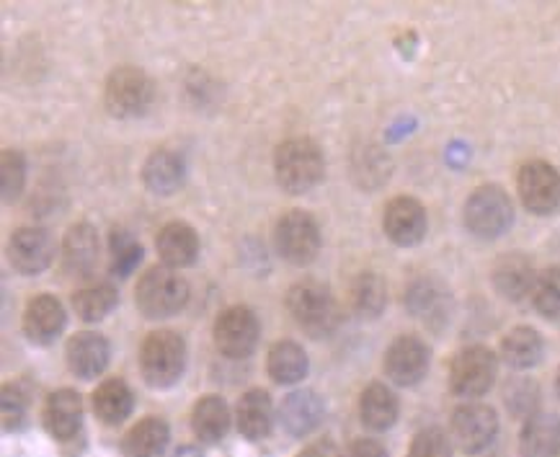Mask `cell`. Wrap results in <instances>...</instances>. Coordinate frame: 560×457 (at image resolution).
I'll return each mask as SVG.
<instances>
[{"label":"cell","instance_id":"obj_11","mask_svg":"<svg viewBox=\"0 0 560 457\" xmlns=\"http://www.w3.org/2000/svg\"><path fill=\"white\" fill-rule=\"evenodd\" d=\"M499 434V417L486 403H465L452 413V440L459 449L478 455L493 445Z\"/></svg>","mask_w":560,"mask_h":457},{"label":"cell","instance_id":"obj_10","mask_svg":"<svg viewBox=\"0 0 560 457\" xmlns=\"http://www.w3.org/2000/svg\"><path fill=\"white\" fill-rule=\"evenodd\" d=\"M522 204L535 215H550L560 207V171L545 161H529L516 176Z\"/></svg>","mask_w":560,"mask_h":457},{"label":"cell","instance_id":"obj_6","mask_svg":"<svg viewBox=\"0 0 560 457\" xmlns=\"http://www.w3.org/2000/svg\"><path fill=\"white\" fill-rule=\"evenodd\" d=\"M514 223V204L497 184H486L472 191L465 202V225L476 238H501Z\"/></svg>","mask_w":560,"mask_h":457},{"label":"cell","instance_id":"obj_40","mask_svg":"<svg viewBox=\"0 0 560 457\" xmlns=\"http://www.w3.org/2000/svg\"><path fill=\"white\" fill-rule=\"evenodd\" d=\"M347 457H387V449L377 440H357L349 447Z\"/></svg>","mask_w":560,"mask_h":457},{"label":"cell","instance_id":"obj_21","mask_svg":"<svg viewBox=\"0 0 560 457\" xmlns=\"http://www.w3.org/2000/svg\"><path fill=\"white\" fill-rule=\"evenodd\" d=\"M184 159L168 148L153 150L150 159L145 161V166H142V181H145V187L153 191V195L161 197H168L178 191V187L184 184Z\"/></svg>","mask_w":560,"mask_h":457},{"label":"cell","instance_id":"obj_22","mask_svg":"<svg viewBox=\"0 0 560 457\" xmlns=\"http://www.w3.org/2000/svg\"><path fill=\"white\" fill-rule=\"evenodd\" d=\"M282 426L292 437H307V434L318 430L323 419V401L318 392L313 390H294L284 398L282 409H279Z\"/></svg>","mask_w":560,"mask_h":457},{"label":"cell","instance_id":"obj_28","mask_svg":"<svg viewBox=\"0 0 560 457\" xmlns=\"http://www.w3.org/2000/svg\"><path fill=\"white\" fill-rule=\"evenodd\" d=\"M191 430L199 440L207 442V445H214V442L225 440V434L230 430V409L225 398L220 396L199 398L191 411Z\"/></svg>","mask_w":560,"mask_h":457},{"label":"cell","instance_id":"obj_14","mask_svg":"<svg viewBox=\"0 0 560 457\" xmlns=\"http://www.w3.org/2000/svg\"><path fill=\"white\" fill-rule=\"evenodd\" d=\"M383 227L395 246H416L427 235V210L419 199L395 197L385 207Z\"/></svg>","mask_w":560,"mask_h":457},{"label":"cell","instance_id":"obj_19","mask_svg":"<svg viewBox=\"0 0 560 457\" xmlns=\"http://www.w3.org/2000/svg\"><path fill=\"white\" fill-rule=\"evenodd\" d=\"M83 421V401L75 390L62 388L47 398L45 426L55 440H73Z\"/></svg>","mask_w":560,"mask_h":457},{"label":"cell","instance_id":"obj_44","mask_svg":"<svg viewBox=\"0 0 560 457\" xmlns=\"http://www.w3.org/2000/svg\"><path fill=\"white\" fill-rule=\"evenodd\" d=\"M491 457H497V455H491Z\"/></svg>","mask_w":560,"mask_h":457},{"label":"cell","instance_id":"obj_4","mask_svg":"<svg viewBox=\"0 0 560 457\" xmlns=\"http://www.w3.org/2000/svg\"><path fill=\"white\" fill-rule=\"evenodd\" d=\"M186 300H189V284L171 267L148 269L135 290V305L150 320L176 316Z\"/></svg>","mask_w":560,"mask_h":457},{"label":"cell","instance_id":"obj_25","mask_svg":"<svg viewBox=\"0 0 560 457\" xmlns=\"http://www.w3.org/2000/svg\"><path fill=\"white\" fill-rule=\"evenodd\" d=\"M135 409V396L129 385L119 377L104 380L93 392V413L104 421L106 426H119L121 421L129 419Z\"/></svg>","mask_w":560,"mask_h":457},{"label":"cell","instance_id":"obj_31","mask_svg":"<svg viewBox=\"0 0 560 457\" xmlns=\"http://www.w3.org/2000/svg\"><path fill=\"white\" fill-rule=\"evenodd\" d=\"M447 303L450 292L434 280H421L408 290V308H411L416 318L429 320V324H432L434 318H447L444 316V313H447Z\"/></svg>","mask_w":560,"mask_h":457},{"label":"cell","instance_id":"obj_2","mask_svg":"<svg viewBox=\"0 0 560 457\" xmlns=\"http://www.w3.org/2000/svg\"><path fill=\"white\" fill-rule=\"evenodd\" d=\"M287 310L307 337L326 339L339 326V305L326 284L305 280L287 292Z\"/></svg>","mask_w":560,"mask_h":457},{"label":"cell","instance_id":"obj_26","mask_svg":"<svg viewBox=\"0 0 560 457\" xmlns=\"http://www.w3.org/2000/svg\"><path fill=\"white\" fill-rule=\"evenodd\" d=\"M359 417H362V424L372 432L390 430L395 419H398V398H395V392L387 388V385L372 383L370 388L362 392Z\"/></svg>","mask_w":560,"mask_h":457},{"label":"cell","instance_id":"obj_16","mask_svg":"<svg viewBox=\"0 0 560 457\" xmlns=\"http://www.w3.org/2000/svg\"><path fill=\"white\" fill-rule=\"evenodd\" d=\"M68 324L62 303L55 295H37L28 300L24 310V333L34 344L47 347L60 337Z\"/></svg>","mask_w":560,"mask_h":457},{"label":"cell","instance_id":"obj_33","mask_svg":"<svg viewBox=\"0 0 560 457\" xmlns=\"http://www.w3.org/2000/svg\"><path fill=\"white\" fill-rule=\"evenodd\" d=\"M351 305L362 318H377L387 305V290L385 282L380 280L372 271L359 274L354 284H351Z\"/></svg>","mask_w":560,"mask_h":457},{"label":"cell","instance_id":"obj_34","mask_svg":"<svg viewBox=\"0 0 560 457\" xmlns=\"http://www.w3.org/2000/svg\"><path fill=\"white\" fill-rule=\"evenodd\" d=\"M533 303L542 318L560 324V267H550L537 274Z\"/></svg>","mask_w":560,"mask_h":457},{"label":"cell","instance_id":"obj_30","mask_svg":"<svg viewBox=\"0 0 560 457\" xmlns=\"http://www.w3.org/2000/svg\"><path fill=\"white\" fill-rule=\"evenodd\" d=\"M269 377L279 385H294L307 375V354L294 341H277L267 360Z\"/></svg>","mask_w":560,"mask_h":457},{"label":"cell","instance_id":"obj_43","mask_svg":"<svg viewBox=\"0 0 560 457\" xmlns=\"http://www.w3.org/2000/svg\"><path fill=\"white\" fill-rule=\"evenodd\" d=\"M556 390H558V396H560V367H558V375H556Z\"/></svg>","mask_w":560,"mask_h":457},{"label":"cell","instance_id":"obj_3","mask_svg":"<svg viewBox=\"0 0 560 457\" xmlns=\"http://www.w3.org/2000/svg\"><path fill=\"white\" fill-rule=\"evenodd\" d=\"M186 367V344L176 331H153L142 341L140 373L150 388H171L182 380Z\"/></svg>","mask_w":560,"mask_h":457},{"label":"cell","instance_id":"obj_29","mask_svg":"<svg viewBox=\"0 0 560 457\" xmlns=\"http://www.w3.org/2000/svg\"><path fill=\"white\" fill-rule=\"evenodd\" d=\"M545 344L542 337L529 326H520L509 331L504 341H501V356L509 367L514 370H529L542 360Z\"/></svg>","mask_w":560,"mask_h":457},{"label":"cell","instance_id":"obj_7","mask_svg":"<svg viewBox=\"0 0 560 457\" xmlns=\"http://www.w3.org/2000/svg\"><path fill=\"white\" fill-rule=\"evenodd\" d=\"M275 246L284 261L305 267L320 251V227L305 210H290L275 227Z\"/></svg>","mask_w":560,"mask_h":457},{"label":"cell","instance_id":"obj_12","mask_svg":"<svg viewBox=\"0 0 560 457\" xmlns=\"http://www.w3.org/2000/svg\"><path fill=\"white\" fill-rule=\"evenodd\" d=\"M55 238L45 227H19L9 241L11 267L24 277H37L55 261Z\"/></svg>","mask_w":560,"mask_h":457},{"label":"cell","instance_id":"obj_13","mask_svg":"<svg viewBox=\"0 0 560 457\" xmlns=\"http://www.w3.org/2000/svg\"><path fill=\"white\" fill-rule=\"evenodd\" d=\"M429 347L419 337H398L385 352V375L400 388H411L429 373Z\"/></svg>","mask_w":560,"mask_h":457},{"label":"cell","instance_id":"obj_5","mask_svg":"<svg viewBox=\"0 0 560 457\" xmlns=\"http://www.w3.org/2000/svg\"><path fill=\"white\" fill-rule=\"evenodd\" d=\"M155 98V85L150 81L145 70L121 66L112 70L106 78V91L104 102L106 109L119 119H138L142 114H148L150 104Z\"/></svg>","mask_w":560,"mask_h":457},{"label":"cell","instance_id":"obj_38","mask_svg":"<svg viewBox=\"0 0 560 457\" xmlns=\"http://www.w3.org/2000/svg\"><path fill=\"white\" fill-rule=\"evenodd\" d=\"M408 457H452V445L442 430H423L413 437Z\"/></svg>","mask_w":560,"mask_h":457},{"label":"cell","instance_id":"obj_17","mask_svg":"<svg viewBox=\"0 0 560 457\" xmlns=\"http://www.w3.org/2000/svg\"><path fill=\"white\" fill-rule=\"evenodd\" d=\"M98 263V235L89 223H78L65 233L62 267L70 277H89Z\"/></svg>","mask_w":560,"mask_h":457},{"label":"cell","instance_id":"obj_8","mask_svg":"<svg viewBox=\"0 0 560 457\" xmlns=\"http://www.w3.org/2000/svg\"><path fill=\"white\" fill-rule=\"evenodd\" d=\"M497 380V354L488 347H468L457 352L450 367V388L457 398H480Z\"/></svg>","mask_w":560,"mask_h":457},{"label":"cell","instance_id":"obj_18","mask_svg":"<svg viewBox=\"0 0 560 457\" xmlns=\"http://www.w3.org/2000/svg\"><path fill=\"white\" fill-rule=\"evenodd\" d=\"M491 280L501 297L514 300L516 303V300L533 295L537 274H535L533 261H529L527 256L506 254V256H501V259L497 261V267H493Z\"/></svg>","mask_w":560,"mask_h":457},{"label":"cell","instance_id":"obj_37","mask_svg":"<svg viewBox=\"0 0 560 457\" xmlns=\"http://www.w3.org/2000/svg\"><path fill=\"white\" fill-rule=\"evenodd\" d=\"M506 406L509 411L514 413V417H522V419H529L535 417V409H537V401H540V390H537V385L533 380H512L506 385Z\"/></svg>","mask_w":560,"mask_h":457},{"label":"cell","instance_id":"obj_35","mask_svg":"<svg viewBox=\"0 0 560 457\" xmlns=\"http://www.w3.org/2000/svg\"><path fill=\"white\" fill-rule=\"evenodd\" d=\"M142 261V246L135 241V235L125 227L112 231V271L117 277H129L132 269Z\"/></svg>","mask_w":560,"mask_h":457},{"label":"cell","instance_id":"obj_36","mask_svg":"<svg viewBox=\"0 0 560 457\" xmlns=\"http://www.w3.org/2000/svg\"><path fill=\"white\" fill-rule=\"evenodd\" d=\"M26 184V161L19 150H3L0 155V191L3 202H16Z\"/></svg>","mask_w":560,"mask_h":457},{"label":"cell","instance_id":"obj_23","mask_svg":"<svg viewBox=\"0 0 560 457\" xmlns=\"http://www.w3.org/2000/svg\"><path fill=\"white\" fill-rule=\"evenodd\" d=\"M560 453V419L556 413H535L524 421L520 434L522 457H558Z\"/></svg>","mask_w":560,"mask_h":457},{"label":"cell","instance_id":"obj_9","mask_svg":"<svg viewBox=\"0 0 560 457\" xmlns=\"http://www.w3.org/2000/svg\"><path fill=\"white\" fill-rule=\"evenodd\" d=\"M258 318L246 305H233L214 320V347L230 360H246L258 347Z\"/></svg>","mask_w":560,"mask_h":457},{"label":"cell","instance_id":"obj_27","mask_svg":"<svg viewBox=\"0 0 560 457\" xmlns=\"http://www.w3.org/2000/svg\"><path fill=\"white\" fill-rule=\"evenodd\" d=\"M171 440V430L163 419L148 417L138 421L125 437V455L127 457H163Z\"/></svg>","mask_w":560,"mask_h":457},{"label":"cell","instance_id":"obj_39","mask_svg":"<svg viewBox=\"0 0 560 457\" xmlns=\"http://www.w3.org/2000/svg\"><path fill=\"white\" fill-rule=\"evenodd\" d=\"M0 406H3V430L16 432L24 426L26 421V398L16 385H5L3 398H0Z\"/></svg>","mask_w":560,"mask_h":457},{"label":"cell","instance_id":"obj_42","mask_svg":"<svg viewBox=\"0 0 560 457\" xmlns=\"http://www.w3.org/2000/svg\"><path fill=\"white\" fill-rule=\"evenodd\" d=\"M174 457H205V455L199 453L197 447H178L176 453H174Z\"/></svg>","mask_w":560,"mask_h":457},{"label":"cell","instance_id":"obj_20","mask_svg":"<svg viewBox=\"0 0 560 457\" xmlns=\"http://www.w3.org/2000/svg\"><path fill=\"white\" fill-rule=\"evenodd\" d=\"M155 246H158V254H161V259L166 267L182 269V267H189V263L197 261L199 235L189 223L174 220V223L161 227Z\"/></svg>","mask_w":560,"mask_h":457},{"label":"cell","instance_id":"obj_41","mask_svg":"<svg viewBox=\"0 0 560 457\" xmlns=\"http://www.w3.org/2000/svg\"><path fill=\"white\" fill-rule=\"evenodd\" d=\"M298 457H341V455L331 442H315V445H307Z\"/></svg>","mask_w":560,"mask_h":457},{"label":"cell","instance_id":"obj_24","mask_svg":"<svg viewBox=\"0 0 560 457\" xmlns=\"http://www.w3.org/2000/svg\"><path fill=\"white\" fill-rule=\"evenodd\" d=\"M235 419H238V432L246 440L258 442L269 437L271 424H275V406H271L269 392L261 388L248 390L238 401Z\"/></svg>","mask_w":560,"mask_h":457},{"label":"cell","instance_id":"obj_15","mask_svg":"<svg viewBox=\"0 0 560 457\" xmlns=\"http://www.w3.org/2000/svg\"><path fill=\"white\" fill-rule=\"evenodd\" d=\"M65 356H68L70 373L81 377V380H93V377H98L109 367L112 349L102 333L81 331L68 341Z\"/></svg>","mask_w":560,"mask_h":457},{"label":"cell","instance_id":"obj_1","mask_svg":"<svg viewBox=\"0 0 560 457\" xmlns=\"http://www.w3.org/2000/svg\"><path fill=\"white\" fill-rule=\"evenodd\" d=\"M277 184L287 195H307L323 181L326 161L318 142L311 138H290L275 153Z\"/></svg>","mask_w":560,"mask_h":457},{"label":"cell","instance_id":"obj_32","mask_svg":"<svg viewBox=\"0 0 560 457\" xmlns=\"http://www.w3.org/2000/svg\"><path fill=\"white\" fill-rule=\"evenodd\" d=\"M119 295L112 284H93V288H83L73 295V310L75 316L85 320V324H96L109 316L117 308Z\"/></svg>","mask_w":560,"mask_h":457}]
</instances>
